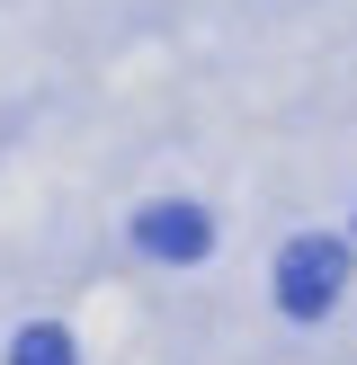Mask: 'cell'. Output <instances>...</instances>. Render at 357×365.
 <instances>
[{"mask_svg":"<svg viewBox=\"0 0 357 365\" xmlns=\"http://www.w3.org/2000/svg\"><path fill=\"white\" fill-rule=\"evenodd\" d=\"M339 285H348V241H321V232H303V241L277 250V303L295 321H321L339 303Z\"/></svg>","mask_w":357,"mask_h":365,"instance_id":"obj_1","label":"cell"},{"mask_svg":"<svg viewBox=\"0 0 357 365\" xmlns=\"http://www.w3.org/2000/svg\"><path fill=\"white\" fill-rule=\"evenodd\" d=\"M134 241L152 250V259H206L214 223H206L196 205H143V214H134Z\"/></svg>","mask_w":357,"mask_h":365,"instance_id":"obj_2","label":"cell"},{"mask_svg":"<svg viewBox=\"0 0 357 365\" xmlns=\"http://www.w3.org/2000/svg\"><path fill=\"white\" fill-rule=\"evenodd\" d=\"M9 365H71V339L54 330V321H36V330L9 339Z\"/></svg>","mask_w":357,"mask_h":365,"instance_id":"obj_3","label":"cell"}]
</instances>
